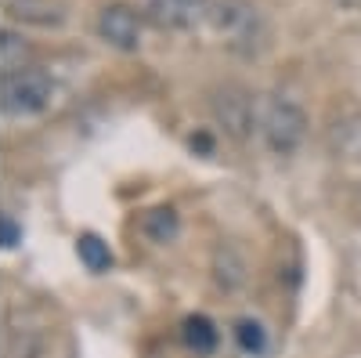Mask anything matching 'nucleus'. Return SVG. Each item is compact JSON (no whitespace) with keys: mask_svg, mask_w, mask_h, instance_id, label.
Segmentation results:
<instances>
[{"mask_svg":"<svg viewBox=\"0 0 361 358\" xmlns=\"http://www.w3.org/2000/svg\"><path fill=\"white\" fill-rule=\"evenodd\" d=\"M54 98V80L44 69H18L0 76V112L8 116H33L44 112Z\"/></svg>","mask_w":361,"mask_h":358,"instance_id":"nucleus-1","label":"nucleus"},{"mask_svg":"<svg viewBox=\"0 0 361 358\" xmlns=\"http://www.w3.org/2000/svg\"><path fill=\"white\" fill-rule=\"evenodd\" d=\"M260 131H264V141L271 153L279 156H289L304 145V134H307V116L300 105L286 102V98H275L267 102L264 112H260Z\"/></svg>","mask_w":361,"mask_h":358,"instance_id":"nucleus-2","label":"nucleus"},{"mask_svg":"<svg viewBox=\"0 0 361 358\" xmlns=\"http://www.w3.org/2000/svg\"><path fill=\"white\" fill-rule=\"evenodd\" d=\"M98 37L119 51H134L141 44V15L127 4H109L98 15Z\"/></svg>","mask_w":361,"mask_h":358,"instance_id":"nucleus-3","label":"nucleus"},{"mask_svg":"<svg viewBox=\"0 0 361 358\" xmlns=\"http://www.w3.org/2000/svg\"><path fill=\"white\" fill-rule=\"evenodd\" d=\"M141 11L156 29H192L202 15V8L188 0H141Z\"/></svg>","mask_w":361,"mask_h":358,"instance_id":"nucleus-4","label":"nucleus"},{"mask_svg":"<svg viewBox=\"0 0 361 358\" xmlns=\"http://www.w3.org/2000/svg\"><path fill=\"white\" fill-rule=\"evenodd\" d=\"M214 22L221 33H228L231 44L257 37V8H250L246 0H224V4H217Z\"/></svg>","mask_w":361,"mask_h":358,"instance_id":"nucleus-5","label":"nucleus"},{"mask_svg":"<svg viewBox=\"0 0 361 358\" xmlns=\"http://www.w3.org/2000/svg\"><path fill=\"white\" fill-rule=\"evenodd\" d=\"M214 112H217V119L224 124V131L235 134V138H246V131L253 127V102L243 91H224L214 102Z\"/></svg>","mask_w":361,"mask_h":358,"instance_id":"nucleus-6","label":"nucleus"},{"mask_svg":"<svg viewBox=\"0 0 361 358\" xmlns=\"http://www.w3.org/2000/svg\"><path fill=\"white\" fill-rule=\"evenodd\" d=\"M33 62V47L25 44V37L11 33V29H0V76L29 69Z\"/></svg>","mask_w":361,"mask_h":358,"instance_id":"nucleus-7","label":"nucleus"},{"mask_svg":"<svg viewBox=\"0 0 361 358\" xmlns=\"http://www.w3.org/2000/svg\"><path fill=\"white\" fill-rule=\"evenodd\" d=\"M8 11L22 22H37V25H58L62 22V8L51 0H8Z\"/></svg>","mask_w":361,"mask_h":358,"instance_id":"nucleus-8","label":"nucleus"},{"mask_svg":"<svg viewBox=\"0 0 361 358\" xmlns=\"http://www.w3.org/2000/svg\"><path fill=\"white\" fill-rule=\"evenodd\" d=\"M177 228H180V221H177V214L170 210V206H156V210H148L141 217V232L152 239V243H173Z\"/></svg>","mask_w":361,"mask_h":358,"instance_id":"nucleus-9","label":"nucleus"},{"mask_svg":"<svg viewBox=\"0 0 361 358\" xmlns=\"http://www.w3.org/2000/svg\"><path fill=\"white\" fill-rule=\"evenodd\" d=\"M185 344L192 347V351H199V354H209L217 347V340H221V333H217V326L209 322L206 315H192V318H185Z\"/></svg>","mask_w":361,"mask_h":358,"instance_id":"nucleus-10","label":"nucleus"},{"mask_svg":"<svg viewBox=\"0 0 361 358\" xmlns=\"http://www.w3.org/2000/svg\"><path fill=\"white\" fill-rule=\"evenodd\" d=\"M76 257L87 264V272H109L112 268V250L98 235H80L76 239Z\"/></svg>","mask_w":361,"mask_h":358,"instance_id":"nucleus-11","label":"nucleus"},{"mask_svg":"<svg viewBox=\"0 0 361 358\" xmlns=\"http://www.w3.org/2000/svg\"><path fill=\"white\" fill-rule=\"evenodd\" d=\"M235 340H238V347H243L246 354H260L264 344H267L264 326L253 322V318H238V322H235Z\"/></svg>","mask_w":361,"mask_h":358,"instance_id":"nucleus-12","label":"nucleus"},{"mask_svg":"<svg viewBox=\"0 0 361 358\" xmlns=\"http://www.w3.org/2000/svg\"><path fill=\"white\" fill-rule=\"evenodd\" d=\"M18 243H22V228H18L11 217H0V246L11 250V246H18Z\"/></svg>","mask_w":361,"mask_h":358,"instance_id":"nucleus-13","label":"nucleus"},{"mask_svg":"<svg viewBox=\"0 0 361 358\" xmlns=\"http://www.w3.org/2000/svg\"><path fill=\"white\" fill-rule=\"evenodd\" d=\"M343 4H350V8H361V0H343Z\"/></svg>","mask_w":361,"mask_h":358,"instance_id":"nucleus-14","label":"nucleus"},{"mask_svg":"<svg viewBox=\"0 0 361 358\" xmlns=\"http://www.w3.org/2000/svg\"><path fill=\"white\" fill-rule=\"evenodd\" d=\"M188 4H199V8H202V4H206V0H188Z\"/></svg>","mask_w":361,"mask_h":358,"instance_id":"nucleus-15","label":"nucleus"}]
</instances>
